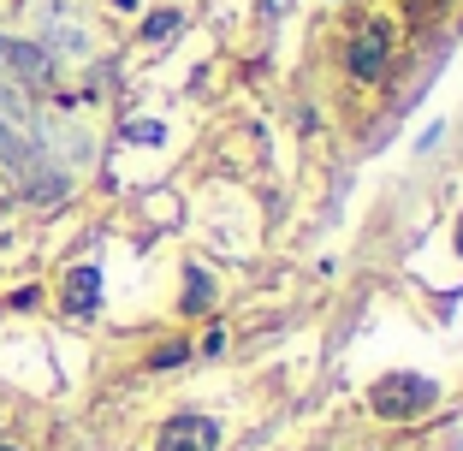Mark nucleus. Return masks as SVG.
I'll use <instances>...</instances> for the list:
<instances>
[{"label":"nucleus","instance_id":"f257e3e1","mask_svg":"<svg viewBox=\"0 0 463 451\" xmlns=\"http://www.w3.org/2000/svg\"><path fill=\"white\" fill-rule=\"evenodd\" d=\"M386 60H392V24H386V18H374V24H363L351 36V71L363 83H374L386 71Z\"/></svg>","mask_w":463,"mask_h":451},{"label":"nucleus","instance_id":"20e7f679","mask_svg":"<svg viewBox=\"0 0 463 451\" xmlns=\"http://www.w3.org/2000/svg\"><path fill=\"white\" fill-rule=\"evenodd\" d=\"M60 309L78 315V321L101 309V268L96 261H83V268H71V274L60 279Z\"/></svg>","mask_w":463,"mask_h":451},{"label":"nucleus","instance_id":"1a4fd4ad","mask_svg":"<svg viewBox=\"0 0 463 451\" xmlns=\"http://www.w3.org/2000/svg\"><path fill=\"white\" fill-rule=\"evenodd\" d=\"M203 351H208V356H220V351H226V327H208V339H203Z\"/></svg>","mask_w":463,"mask_h":451},{"label":"nucleus","instance_id":"39448f33","mask_svg":"<svg viewBox=\"0 0 463 451\" xmlns=\"http://www.w3.org/2000/svg\"><path fill=\"white\" fill-rule=\"evenodd\" d=\"M208 303H214V279H208V268H184V303H178V309L203 315Z\"/></svg>","mask_w":463,"mask_h":451},{"label":"nucleus","instance_id":"6e6552de","mask_svg":"<svg viewBox=\"0 0 463 451\" xmlns=\"http://www.w3.org/2000/svg\"><path fill=\"white\" fill-rule=\"evenodd\" d=\"M184 356H191V344H161V351H155V369H178V362H184Z\"/></svg>","mask_w":463,"mask_h":451},{"label":"nucleus","instance_id":"423d86ee","mask_svg":"<svg viewBox=\"0 0 463 451\" xmlns=\"http://www.w3.org/2000/svg\"><path fill=\"white\" fill-rule=\"evenodd\" d=\"M178 24H184V13H173V6H166V13H149V18H143V42H166V36H178Z\"/></svg>","mask_w":463,"mask_h":451},{"label":"nucleus","instance_id":"0eeeda50","mask_svg":"<svg viewBox=\"0 0 463 451\" xmlns=\"http://www.w3.org/2000/svg\"><path fill=\"white\" fill-rule=\"evenodd\" d=\"M125 143H143V149H155V143H166V125H161V119H131V125H125Z\"/></svg>","mask_w":463,"mask_h":451},{"label":"nucleus","instance_id":"7ed1b4c3","mask_svg":"<svg viewBox=\"0 0 463 451\" xmlns=\"http://www.w3.org/2000/svg\"><path fill=\"white\" fill-rule=\"evenodd\" d=\"M434 404V381H416V374H404V381H386L381 392H374V410L381 416H416Z\"/></svg>","mask_w":463,"mask_h":451},{"label":"nucleus","instance_id":"9d476101","mask_svg":"<svg viewBox=\"0 0 463 451\" xmlns=\"http://www.w3.org/2000/svg\"><path fill=\"white\" fill-rule=\"evenodd\" d=\"M458 256H463V220H458Z\"/></svg>","mask_w":463,"mask_h":451},{"label":"nucleus","instance_id":"9b49d317","mask_svg":"<svg viewBox=\"0 0 463 451\" xmlns=\"http://www.w3.org/2000/svg\"><path fill=\"white\" fill-rule=\"evenodd\" d=\"M0 451H18V446H6V439H0Z\"/></svg>","mask_w":463,"mask_h":451},{"label":"nucleus","instance_id":"f03ea898","mask_svg":"<svg viewBox=\"0 0 463 451\" xmlns=\"http://www.w3.org/2000/svg\"><path fill=\"white\" fill-rule=\"evenodd\" d=\"M155 451H220V422L208 416H173L155 439Z\"/></svg>","mask_w":463,"mask_h":451}]
</instances>
